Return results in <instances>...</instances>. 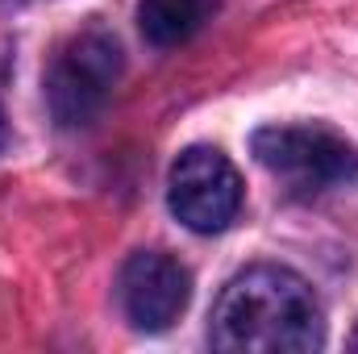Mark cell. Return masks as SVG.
I'll use <instances>...</instances> for the list:
<instances>
[{"mask_svg": "<svg viewBox=\"0 0 358 354\" xmlns=\"http://www.w3.org/2000/svg\"><path fill=\"white\" fill-rule=\"evenodd\" d=\"M213 346L225 354H308L325 342L321 300L287 267H246L213 309Z\"/></svg>", "mask_w": 358, "mask_h": 354, "instance_id": "1", "label": "cell"}, {"mask_svg": "<svg viewBox=\"0 0 358 354\" xmlns=\"http://www.w3.org/2000/svg\"><path fill=\"white\" fill-rule=\"evenodd\" d=\"M121 80V46L104 29L71 34L46 67V108L63 129H80L100 117Z\"/></svg>", "mask_w": 358, "mask_h": 354, "instance_id": "2", "label": "cell"}, {"mask_svg": "<svg viewBox=\"0 0 358 354\" xmlns=\"http://www.w3.org/2000/svg\"><path fill=\"white\" fill-rule=\"evenodd\" d=\"M255 159L296 192L358 183V146L325 125H263L250 138Z\"/></svg>", "mask_w": 358, "mask_h": 354, "instance_id": "3", "label": "cell"}, {"mask_svg": "<svg viewBox=\"0 0 358 354\" xmlns=\"http://www.w3.org/2000/svg\"><path fill=\"white\" fill-rule=\"evenodd\" d=\"M167 204L192 234H221L242 208V176L217 146H187L171 163Z\"/></svg>", "mask_w": 358, "mask_h": 354, "instance_id": "4", "label": "cell"}, {"mask_svg": "<svg viewBox=\"0 0 358 354\" xmlns=\"http://www.w3.org/2000/svg\"><path fill=\"white\" fill-rule=\"evenodd\" d=\"M117 292H121V309H125L129 325L159 334V330L176 325L179 313L187 309L192 275L179 259L163 255V250H138L121 267Z\"/></svg>", "mask_w": 358, "mask_h": 354, "instance_id": "5", "label": "cell"}, {"mask_svg": "<svg viewBox=\"0 0 358 354\" xmlns=\"http://www.w3.org/2000/svg\"><path fill=\"white\" fill-rule=\"evenodd\" d=\"M213 8V0H138V25L150 46L171 50L204 29Z\"/></svg>", "mask_w": 358, "mask_h": 354, "instance_id": "6", "label": "cell"}, {"mask_svg": "<svg viewBox=\"0 0 358 354\" xmlns=\"http://www.w3.org/2000/svg\"><path fill=\"white\" fill-rule=\"evenodd\" d=\"M4 138H8V129H4V113H0V150H4Z\"/></svg>", "mask_w": 358, "mask_h": 354, "instance_id": "7", "label": "cell"}, {"mask_svg": "<svg viewBox=\"0 0 358 354\" xmlns=\"http://www.w3.org/2000/svg\"><path fill=\"white\" fill-rule=\"evenodd\" d=\"M350 346H355V351H358V330H355V334H350Z\"/></svg>", "mask_w": 358, "mask_h": 354, "instance_id": "8", "label": "cell"}]
</instances>
